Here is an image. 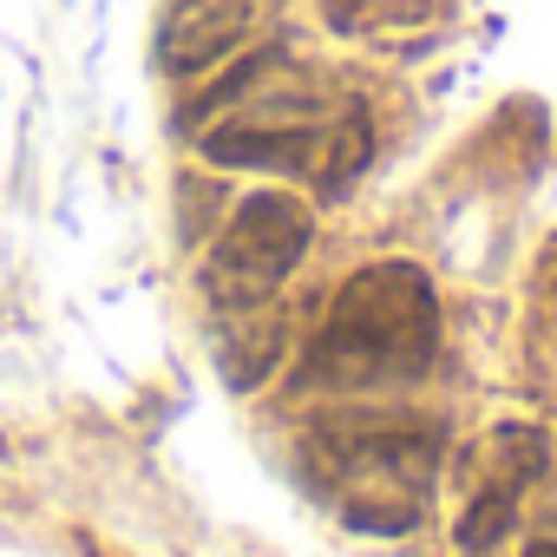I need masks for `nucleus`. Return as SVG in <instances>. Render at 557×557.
I'll return each instance as SVG.
<instances>
[{"label": "nucleus", "mask_w": 557, "mask_h": 557, "mask_svg": "<svg viewBox=\"0 0 557 557\" xmlns=\"http://www.w3.org/2000/svg\"><path fill=\"white\" fill-rule=\"evenodd\" d=\"M269 21H275V0H171L164 34H158V60H164V73L190 79V73L243 53Z\"/></svg>", "instance_id": "6"}, {"label": "nucleus", "mask_w": 557, "mask_h": 557, "mask_svg": "<svg viewBox=\"0 0 557 557\" xmlns=\"http://www.w3.org/2000/svg\"><path fill=\"white\" fill-rule=\"evenodd\" d=\"M531 557H557V544H531Z\"/></svg>", "instance_id": "8"}, {"label": "nucleus", "mask_w": 557, "mask_h": 557, "mask_svg": "<svg viewBox=\"0 0 557 557\" xmlns=\"http://www.w3.org/2000/svg\"><path fill=\"white\" fill-rule=\"evenodd\" d=\"M440 14V0H342L335 21L355 34H387V27H426Z\"/></svg>", "instance_id": "7"}, {"label": "nucleus", "mask_w": 557, "mask_h": 557, "mask_svg": "<svg viewBox=\"0 0 557 557\" xmlns=\"http://www.w3.org/2000/svg\"><path fill=\"white\" fill-rule=\"evenodd\" d=\"M309 236H315V216H309V203H296L289 190L249 197V203L223 223V236H216V249H210V262H203L210 309H216L230 329L249 322V315H262L269 296L296 275Z\"/></svg>", "instance_id": "4"}, {"label": "nucleus", "mask_w": 557, "mask_h": 557, "mask_svg": "<svg viewBox=\"0 0 557 557\" xmlns=\"http://www.w3.org/2000/svg\"><path fill=\"white\" fill-rule=\"evenodd\" d=\"M537 472H544V433H531V426H498L485 446H472V492L459 511V544L466 550L498 544Z\"/></svg>", "instance_id": "5"}, {"label": "nucleus", "mask_w": 557, "mask_h": 557, "mask_svg": "<svg viewBox=\"0 0 557 557\" xmlns=\"http://www.w3.org/2000/svg\"><path fill=\"white\" fill-rule=\"evenodd\" d=\"M368 112L329 92L296 60H249L236 79L216 86L203 151L216 164H249L275 177H302L315 190L348 184L368 164Z\"/></svg>", "instance_id": "1"}, {"label": "nucleus", "mask_w": 557, "mask_h": 557, "mask_svg": "<svg viewBox=\"0 0 557 557\" xmlns=\"http://www.w3.org/2000/svg\"><path fill=\"white\" fill-rule=\"evenodd\" d=\"M433 426L400 420V413H335L309 440V472L315 492L374 537L413 531L420 505L433 492Z\"/></svg>", "instance_id": "3"}, {"label": "nucleus", "mask_w": 557, "mask_h": 557, "mask_svg": "<svg viewBox=\"0 0 557 557\" xmlns=\"http://www.w3.org/2000/svg\"><path fill=\"white\" fill-rule=\"evenodd\" d=\"M433 348H440V302H433L426 269L374 262L335 296L309 348V381L329 394L413 387L433 368Z\"/></svg>", "instance_id": "2"}]
</instances>
